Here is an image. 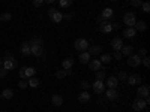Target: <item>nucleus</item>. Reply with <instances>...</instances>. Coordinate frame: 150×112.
<instances>
[{
  "label": "nucleus",
  "mask_w": 150,
  "mask_h": 112,
  "mask_svg": "<svg viewBox=\"0 0 150 112\" xmlns=\"http://www.w3.org/2000/svg\"><path fill=\"white\" fill-rule=\"evenodd\" d=\"M18 66V61H17V58L15 57H12L11 54H8L5 58H3V67L9 72V70H12V69H15Z\"/></svg>",
  "instance_id": "f257e3e1"
},
{
  "label": "nucleus",
  "mask_w": 150,
  "mask_h": 112,
  "mask_svg": "<svg viewBox=\"0 0 150 112\" xmlns=\"http://www.w3.org/2000/svg\"><path fill=\"white\" fill-rule=\"evenodd\" d=\"M48 17H50V20H51L53 22H56V24H59L62 20H63V14L59 12L56 8H50L48 9Z\"/></svg>",
  "instance_id": "f03ea898"
},
{
  "label": "nucleus",
  "mask_w": 150,
  "mask_h": 112,
  "mask_svg": "<svg viewBox=\"0 0 150 112\" xmlns=\"http://www.w3.org/2000/svg\"><path fill=\"white\" fill-rule=\"evenodd\" d=\"M149 99H137V100H134L132 102V109L134 111H143V109H146L147 108V105H149Z\"/></svg>",
  "instance_id": "7ed1b4c3"
},
{
  "label": "nucleus",
  "mask_w": 150,
  "mask_h": 112,
  "mask_svg": "<svg viewBox=\"0 0 150 112\" xmlns=\"http://www.w3.org/2000/svg\"><path fill=\"white\" fill-rule=\"evenodd\" d=\"M74 46H75V49L77 51H80V52H83V51H87V48H89V42H87L86 39H77L74 42Z\"/></svg>",
  "instance_id": "20e7f679"
},
{
  "label": "nucleus",
  "mask_w": 150,
  "mask_h": 112,
  "mask_svg": "<svg viewBox=\"0 0 150 112\" xmlns=\"http://www.w3.org/2000/svg\"><path fill=\"white\" fill-rule=\"evenodd\" d=\"M135 21H137V15L134 14V12H128V14L123 15V22L126 24L128 27H134Z\"/></svg>",
  "instance_id": "39448f33"
},
{
  "label": "nucleus",
  "mask_w": 150,
  "mask_h": 112,
  "mask_svg": "<svg viewBox=\"0 0 150 112\" xmlns=\"http://www.w3.org/2000/svg\"><path fill=\"white\" fill-rule=\"evenodd\" d=\"M30 51H32V55H35V57H44L45 55L42 45H30Z\"/></svg>",
  "instance_id": "423d86ee"
},
{
  "label": "nucleus",
  "mask_w": 150,
  "mask_h": 112,
  "mask_svg": "<svg viewBox=\"0 0 150 112\" xmlns=\"http://www.w3.org/2000/svg\"><path fill=\"white\" fill-rule=\"evenodd\" d=\"M128 64H129L131 67H138V66L141 64V57H140V55H135V54L129 55V57H128Z\"/></svg>",
  "instance_id": "0eeeda50"
},
{
  "label": "nucleus",
  "mask_w": 150,
  "mask_h": 112,
  "mask_svg": "<svg viewBox=\"0 0 150 112\" xmlns=\"http://www.w3.org/2000/svg\"><path fill=\"white\" fill-rule=\"evenodd\" d=\"M126 81L129 82V85H141V75H129L126 78Z\"/></svg>",
  "instance_id": "6e6552de"
},
{
  "label": "nucleus",
  "mask_w": 150,
  "mask_h": 112,
  "mask_svg": "<svg viewBox=\"0 0 150 112\" xmlns=\"http://www.w3.org/2000/svg\"><path fill=\"white\" fill-rule=\"evenodd\" d=\"M99 29H101V32H102L104 34H108V33H111V32H112V27H111V21H107V20H104V21L101 22V26H99Z\"/></svg>",
  "instance_id": "1a4fd4ad"
},
{
  "label": "nucleus",
  "mask_w": 150,
  "mask_h": 112,
  "mask_svg": "<svg viewBox=\"0 0 150 112\" xmlns=\"http://www.w3.org/2000/svg\"><path fill=\"white\" fill-rule=\"evenodd\" d=\"M149 93H150V88L147 85H140L138 91H137V94H138L140 99H149Z\"/></svg>",
  "instance_id": "9d476101"
},
{
  "label": "nucleus",
  "mask_w": 150,
  "mask_h": 112,
  "mask_svg": "<svg viewBox=\"0 0 150 112\" xmlns=\"http://www.w3.org/2000/svg\"><path fill=\"white\" fill-rule=\"evenodd\" d=\"M93 91L95 93H98V94H101V93H104L105 91V84H104V81H95L93 82Z\"/></svg>",
  "instance_id": "9b49d317"
},
{
  "label": "nucleus",
  "mask_w": 150,
  "mask_h": 112,
  "mask_svg": "<svg viewBox=\"0 0 150 112\" xmlns=\"http://www.w3.org/2000/svg\"><path fill=\"white\" fill-rule=\"evenodd\" d=\"M87 52H89L90 55H99L102 52V48H101V45H89Z\"/></svg>",
  "instance_id": "f8f14e48"
},
{
  "label": "nucleus",
  "mask_w": 150,
  "mask_h": 112,
  "mask_svg": "<svg viewBox=\"0 0 150 112\" xmlns=\"http://www.w3.org/2000/svg\"><path fill=\"white\" fill-rule=\"evenodd\" d=\"M105 96H107L108 100H117V99H119V93H117L116 88H108L105 91Z\"/></svg>",
  "instance_id": "ddd939ff"
},
{
  "label": "nucleus",
  "mask_w": 150,
  "mask_h": 112,
  "mask_svg": "<svg viewBox=\"0 0 150 112\" xmlns=\"http://www.w3.org/2000/svg\"><path fill=\"white\" fill-rule=\"evenodd\" d=\"M120 52H122L123 57H129V55L134 54V46H131V45H123L122 49H120Z\"/></svg>",
  "instance_id": "4468645a"
},
{
  "label": "nucleus",
  "mask_w": 150,
  "mask_h": 112,
  "mask_svg": "<svg viewBox=\"0 0 150 112\" xmlns=\"http://www.w3.org/2000/svg\"><path fill=\"white\" fill-rule=\"evenodd\" d=\"M21 54H23L24 57H30V55H32L30 43H29V42H23V43H21Z\"/></svg>",
  "instance_id": "2eb2a0df"
},
{
  "label": "nucleus",
  "mask_w": 150,
  "mask_h": 112,
  "mask_svg": "<svg viewBox=\"0 0 150 112\" xmlns=\"http://www.w3.org/2000/svg\"><path fill=\"white\" fill-rule=\"evenodd\" d=\"M74 63H75L74 58H66V60H63V63H62V67H63V69L71 75V67L74 66Z\"/></svg>",
  "instance_id": "dca6fc26"
},
{
  "label": "nucleus",
  "mask_w": 150,
  "mask_h": 112,
  "mask_svg": "<svg viewBox=\"0 0 150 112\" xmlns=\"http://www.w3.org/2000/svg\"><path fill=\"white\" fill-rule=\"evenodd\" d=\"M111 46H112L114 51H120L122 46H123V41L120 39V37H114V39L111 41Z\"/></svg>",
  "instance_id": "f3484780"
},
{
  "label": "nucleus",
  "mask_w": 150,
  "mask_h": 112,
  "mask_svg": "<svg viewBox=\"0 0 150 112\" xmlns=\"http://www.w3.org/2000/svg\"><path fill=\"white\" fill-rule=\"evenodd\" d=\"M87 64H89L90 70H95V72H98L99 69H102V63H101L99 60H90Z\"/></svg>",
  "instance_id": "a211bd4d"
},
{
  "label": "nucleus",
  "mask_w": 150,
  "mask_h": 112,
  "mask_svg": "<svg viewBox=\"0 0 150 112\" xmlns=\"http://www.w3.org/2000/svg\"><path fill=\"white\" fill-rule=\"evenodd\" d=\"M105 84H107V87H108V88H117L119 79H117L116 76H110V78H107Z\"/></svg>",
  "instance_id": "6ab92c4d"
},
{
  "label": "nucleus",
  "mask_w": 150,
  "mask_h": 112,
  "mask_svg": "<svg viewBox=\"0 0 150 112\" xmlns=\"http://www.w3.org/2000/svg\"><path fill=\"white\" fill-rule=\"evenodd\" d=\"M90 54L87 52V51H83V52H80V57H78V60H80V63L81 64H87L90 61Z\"/></svg>",
  "instance_id": "aec40b11"
},
{
  "label": "nucleus",
  "mask_w": 150,
  "mask_h": 112,
  "mask_svg": "<svg viewBox=\"0 0 150 112\" xmlns=\"http://www.w3.org/2000/svg\"><path fill=\"white\" fill-rule=\"evenodd\" d=\"M102 20H111L112 17H114V10H112V8H105L102 10Z\"/></svg>",
  "instance_id": "412c9836"
},
{
  "label": "nucleus",
  "mask_w": 150,
  "mask_h": 112,
  "mask_svg": "<svg viewBox=\"0 0 150 112\" xmlns=\"http://www.w3.org/2000/svg\"><path fill=\"white\" fill-rule=\"evenodd\" d=\"M134 29H135L137 33H138V32H144L147 29V24H146V21H135Z\"/></svg>",
  "instance_id": "4be33fe9"
},
{
  "label": "nucleus",
  "mask_w": 150,
  "mask_h": 112,
  "mask_svg": "<svg viewBox=\"0 0 150 112\" xmlns=\"http://www.w3.org/2000/svg\"><path fill=\"white\" fill-rule=\"evenodd\" d=\"M78 100H80L81 103H87V102L90 100V93H89V91H81L80 96H78Z\"/></svg>",
  "instance_id": "5701e85b"
},
{
  "label": "nucleus",
  "mask_w": 150,
  "mask_h": 112,
  "mask_svg": "<svg viewBox=\"0 0 150 112\" xmlns=\"http://www.w3.org/2000/svg\"><path fill=\"white\" fill-rule=\"evenodd\" d=\"M51 102H53L54 106H62V105H63V97H62L60 94H54L51 97Z\"/></svg>",
  "instance_id": "b1692460"
},
{
  "label": "nucleus",
  "mask_w": 150,
  "mask_h": 112,
  "mask_svg": "<svg viewBox=\"0 0 150 112\" xmlns=\"http://www.w3.org/2000/svg\"><path fill=\"white\" fill-rule=\"evenodd\" d=\"M135 34H137V32H135L134 27H128L126 30L123 32V36H125V37H128V39H129V37H134Z\"/></svg>",
  "instance_id": "393cba45"
},
{
  "label": "nucleus",
  "mask_w": 150,
  "mask_h": 112,
  "mask_svg": "<svg viewBox=\"0 0 150 112\" xmlns=\"http://www.w3.org/2000/svg\"><path fill=\"white\" fill-rule=\"evenodd\" d=\"M27 84H29V87H32V88H36V87H39V79L32 76V78L27 79Z\"/></svg>",
  "instance_id": "a878e982"
},
{
  "label": "nucleus",
  "mask_w": 150,
  "mask_h": 112,
  "mask_svg": "<svg viewBox=\"0 0 150 112\" xmlns=\"http://www.w3.org/2000/svg\"><path fill=\"white\" fill-rule=\"evenodd\" d=\"M2 97H3V99H6V100H9V99L14 97V91H12L11 88H6V90H3V91H2Z\"/></svg>",
  "instance_id": "bb28decb"
},
{
  "label": "nucleus",
  "mask_w": 150,
  "mask_h": 112,
  "mask_svg": "<svg viewBox=\"0 0 150 112\" xmlns=\"http://www.w3.org/2000/svg\"><path fill=\"white\" fill-rule=\"evenodd\" d=\"M111 60H112V57H111L110 54H107V52H105V54H102V55H101V58H99V61H101L102 64H108Z\"/></svg>",
  "instance_id": "cd10ccee"
},
{
  "label": "nucleus",
  "mask_w": 150,
  "mask_h": 112,
  "mask_svg": "<svg viewBox=\"0 0 150 112\" xmlns=\"http://www.w3.org/2000/svg\"><path fill=\"white\" fill-rule=\"evenodd\" d=\"M24 70H26V78L27 79L35 76V73H36V69H33V67H24Z\"/></svg>",
  "instance_id": "c85d7f7f"
},
{
  "label": "nucleus",
  "mask_w": 150,
  "mask_h": 112,
  "mask_svg": "<svg viewBox=\"0 0 150 112\" xmlns=\"http://www.w3.org/2000/svg\"><path fill=\"white\" fill-rule=\"evenodd\" d=\"M66 75H68V72H66L65 69H60V70H57L56 76H57V79H65V78H66Z\"/></svg>",
  "instance_id": "c756f323"
},
{
  "label": "nucleus",
  "mask_w": 150,
  "mask_h": 112,
  "mask_svg": "<svg viewBox=\"0 0 150 112\" xmlns=\"http://www.w3.org/2000/svg\"><path fill=\"white\" fill-rule=\"evenodd\" d=\"M72 2H74V0H59V5L62 8H69L72 5Z\"/></svg>",
  "instance_id": "7c9ffc66"
},
{
  "label": "nucleus",
  "mask_w": 150,
  "mask_h": 112,
  "mask_svg": "<svg viewBox=\"0 0 150 112\" xmlns=\"http://www.w3.org/2000/svg\"><path fill=\"white\" fill-rule=\"evenodd\" d=\"M29 43H30V45H44V41L41 39V37H33Z\"/></svg>",
  "instance_id": "2f4dec72"
},
{
  "label": "nucleus",
  "mask_w": 150,
  "mask_h": 112,
  "mask_svg": "<svg viewBox=\"0 0 150 112\" xmlns=\"http://www.w3.org/2000/svg\"><path fill=\"white\" fill-rule=\"evenodd\" d=\"M96 79L98 81H104L105 79V72L104 70H98L96 72Z\"/></svg>",
  "instance_id": "473e14b6"
},
{
  "label": "nucleus",
  "mask_w": 150,
  "mask_h": 112,
  "mask_svg": "<svg viewBox=\"0 0 150 112\" xmlns=\"http://www.w3.org/2000/svg\"><path fill=\"white\" fill-rule=\"evenodd\" d=\"M141 8H143V12H146V14H149V12H150V3L149 2H143L141 3Z\"/></svg>",
  "instance_id": "72a5a7b5"
},
{
  "label": "nucleus",
  "mask_w": 150,
  "mask_h": 112,
  "mask_svg": "<svg viewBox=\"0 0 150 112\" xmlns=\"http://www.w3.org/2000/svg\"><path fill=\"white\" fill-rule=\"evenodd\" d=\"M18 87H20L21 90H23V88H27V87H29V84H27V79H21V81L18 82Z\"/></svg>",
  "instance_id": "f704fd0d"
},
{
  "label": "nucleus",
  "mask_w": 150,
  "mask_h": 112,
  "mask_svg": "<svg viewBox=\"0 0 150 112\" xmlns=\"http://www.w3.org/2000/svg\"><path fill=\"white\" fill-rule=\"evenodd\" d=\"M141 0H131V5L134 6V8H141Z\"/></svg>",
  "instance_id": "c9c22d12"
},
{
  "label": "nucleus",
  "mask_w": 150,
  "mask_h": 112,
  "mask_svg": "<svg viewBox=\"0 0 150 112\" xmlns=\"http://www.w3.org/2000/svg\"><path fill=\"white\" fill-rule=\"evenodd\" d=\"M81 87H83V91H87L90 88V82H87V81H83L81 82Z\"/></svg>",
  "instance_id": "e433bc0d"
},
{
  "label": "nucleus",
  "mask_w": 150,
  "mask_h": 112,
  "mask_svg": "<svg viewBox=\"0 0 150 112\" xmlns=\"http://www.w3.org/2000/svg\"><path fill=\"white\" fill-rule=\"evenodd\" d=\"M0 18H2V21H11V18H12V15L9 14V12H6V14H3L2 17H0Z\"/></svg>",
  "instance_id": "4c0bfd02"
},
{
  "label": "nucleus",
  "mask_w": 150,
  "mask_h": 112,
  "mask_svg": "<svg viewBox=\"0 0 150 112\" xmlns=\"http://www.w3.org/2000/svg\"><path fill=\"white\" fill-rule=\"evenodd\" d=\"M111 57L114 58V60H122V57H123V55H122V52H120V51H114V54H112Z\"/></svg>",
  "instance_id": "58836bf2"
},
{
  "label": "nucleus",
  "mask_w": 150,
  "mask_h": 112,
  "mask_svg": "<svg viewBox=\"0 0 150 112\" xmlns=\"http://www.w3.org/2000/svg\"><path fill=\"white\" fill-rule=\"evenodd\" d=\"M44 5V0H33V6L35 8H41Z\"/></svg>",
  "instance_id": "ea45409f"
},
{
  "label": "nucleus",
  "mask_w": 150,
  "mask_h": 112,
  "mask_svg": "<svg viewBox=\"0 0 150 112\" xmlns=\"http://www.w3.org/2000/svg\"><path fill=\"white\" fill-rule=\"evenodd\" d=\"M126 78H128V75L125 73V72H120V73H119V78H117V79H119V81H126Z\"/></svg>",
  "instance_id": "a19ab883"
},
{
  "label": "nucleus",
  "mask_w": 150,
  "mask_h": 112,
  "mask_svg": "<svg viewBox=\"0 0 150 112\" xmlns=\"http://www.w3.org/2000/svg\"><path fill=\"white\" fill-rule=\"evenodd\" d=\"M143 64H144V67H149L150 66V58L147 55H144V58H143Z\"/></svg>",
  "instance_id": "79ce46f5"
},
{
  "label": "nucleus",
  "mask_w": 150,
  "mask_h": 112,
  "mask_svg": "<svg viewBox=\"0 0 150 112\" xmlns=\"http://www.w3.org/2000/svg\"><path fill=\"white\" fill-rule=\"evenodd\" d=\"M6 75H8V70L5 67H0V78H5Z\"/></svg>",
  "instance_id": "37998d69"
},
{
  "label": "nucleus",
  "mask_w": 150,
  "mask_h": 112,
  "mask_svg": "<svg viewBox=\"0 0 150 112\" xmlns=\"http://www.w3.org/2000/svg\"><path fill=\"white\" fill-rule=\"evenodd\" d=\"M20 78H21V79H27V78H26V70H24V67L20 69Z\"/></svg>",
  "instance_id": "c03bdc74"
},
{
  "label": "nucleus",
  "mask_w": 150,
  "mask_h": 112,
  "mask_svg": "<svg viewBox=\"0 0 150 112\" xmlns=\"http://www.w3.org/2000/svg\"><path fill=\"white\" fill-rule=\"evenodd\" d=\"M111 27H112V30H119L120 29V22H117V21H114V22H111Z\"/></svg>",
  "instance_id": "a18cd8bd"
},
{
  "label": "nucleus",
  "mask_w": 150,
  "mask_h": 112,
  "mask_svg": "<svg viewBox=\"0 0 150 112\" xmlns=\"http://www.w3.org/2000/svg\"><path fill=\"white\" fill-rule=\"evenodd\" d=\"M138 55H140V57H144V55H147V51H146L144 48H141V49H140V54H138Z\"/></svg>",
  "instance_id": "49530a36"
},
{
  "label": "nucleus",
  "mask_w": 150,
  "mask_h": 112,
  "mask_svg": "<svg viewBox=\"0 0 150 112\" xmlns=\"http://www.w3.org/2000/svg\"><path fill=\"white\" fill-rule=\"evenodd\" d=\"M63 20H68V21L72 20V14H65V15H63Z\"/></svg>",
  "instance_id": "de8ad7c7"
},
{
  "label": "nucleus",
  "mask_w": 150,
  "mask_h": 112,
  "mask_svg": "<svg viewBox=\"0 0 150 112\" xmlns=\"http://www.w3.org/2000/svg\"><path fill=\"white\" fill-rule=\"evenodd\" d=\"M56 0H44V3H54Z\"/></svg>",
  "instance_id": "09e8293b"
},
{
  "label": "nucleus",
  "mask_w": 150,
  "mask_h": 112,
  "mask_svg": "<svg viewBox=\"0 0 150 112\" xmlns=\"http://www.w3.org/2000/svg\"><path fill=\"white\" fill-rule=\"evenodd\" d=\"M0 67H3V60H0Z\"/></svg>",
  "instance_id": "8fccbe9b"
},
{
  "label": "nucleus",
  "mask_w": 150,
  "mask_h": 112,
  "mask_svg": "<svg viewBox=\"0 0 150 112\" xmlns=\"http://www.w3.org/2000/svg\"><path fill=\"white\" fill-rule=\"evenodd\" d=\"M110 2H116V0H110Z\"/></svg>",
  "instance_id": "3c124183"
},
{
  "label": "nucleus",
  "mask_w": 150,
  "mask_h": 112,
  "mask_svg": "<svg viewBox=\"0 0 150 112\" xmlns=\"http://www.w3.org/2000/svg\"><path fill=\"white\" fill-rule=\"evenodd\" d=\"M0 21H2V18H0Z\"/></svg>",
  "instance_id": "603ef678"
}]
</instances>
